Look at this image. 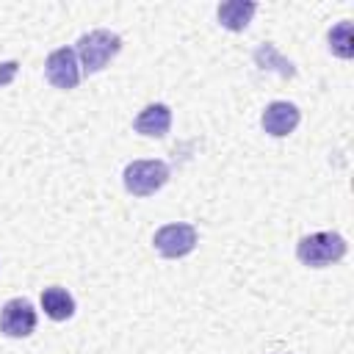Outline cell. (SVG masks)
<instances>
[{"label":"cell","instance_id":"cell-12","mask_svg":"<svg viewBox=\"0 0 354 354\" xmlns=\"http://www.w3.org/2000/svg\"><path fill=\"white\" fill-rule=\"evenodd\" d=\"M329 50L340 58H351L354 41H351V22H340L329 30Z\"/></svg>","mask_w":354,"mask_h":354},{"label":"cell","instance_id":"cell-2","mask_svg":"<svg viewBox=\"0 0 354 354\" xmlns=\"http://www.w3.org/2000/svg\"><path fill=\"white\" fill-rule=\"evenodd\" d=\"M122 50V39L105 28L100 30H91V33H83L77 39V50L75 55L80 58V66L86 72H100L116 53Z\"/></svg>","mask_w":354,"mask_h":354},{"label":"cell","instance_id":"cell-9","mask_svg":"<svg viewBox=\"0 0 354 354\" xmlns=\"http://www.w3.org/2000/svg\"><path fill=\"white\" fill-rule=\"evenodd\" d=\"M41 307H44V313H47L53 321H66V318H72V313H75V299L69 296L66 288L53 285V288H44V290H41Z\"/></svg>","mask_w":354,"mask_h":354},{"label":"cell","instance_id":"cell-8","mask_svg":"<svg viewBox=\"0 0 354 354\" xmlns=\"http://www.w3.org/2000/svg\"><path fill=\"white\" fill-rule=\"evenodd\" d=\"M133 127H136V133H141V136L163 138V136L169 133V127H171V111H169V105H163V102L147 105V108L136 116Z\"/></svg>","mask_w":354,"mask_h":354},{"label":"cell","instance_id":"cell-7","mask_svg":"<svg viewBox=\"0 0 354 354\" xmlns=\"http://www.w3.org/2000/svg\"><path fill=\"white\" fill-rule=\"evenodd\" d=\"M299 119H301V113H299V108H296L293 102H282V100H277V102L266 105L260 122H263V130H266L268 136L282 138V136H288V133L296 130Z\"/></svg>","mask_w":354,"mask_h":354},{"label":"cell","instance_id":"cell-1","mask_svg":"<svg viewBox=\"0 0 354 354\" xmlns=\"http://www.w3.org/2000/svg\"><path fill=\"white\" fill-rule=\"evenodd\" d=\"M346 254V238L337 232H313L296 243V257L310 268H324Z\"/></svg>","mask_w":354,"mask_h":354},{"label":"cell","instance_id":"cell-11","mask_svg":"<svg viewBox=\"0 0 354 354\" xmlns=\"http://www.w3.org/2000/svg\"><path fill=\"white\" fill-rule=\"evenodd\" d=\"M254 61H257V66H263V69H274V72H279L282 77H293V75H296L293 64H290L288 58H282V55L277 53L274 44H260V47L254 50Z\"/></svg>","mask_w":354,"mask_h":354},{"label":"cell","instance_id":"cell-13","mask_svg":"<svg viewBox=\"0 0 354 354\" xmlns=\"http://www.w3.org/2000/svg\"><path fill=\"white\" fill-rule=\"evenodd\" d=\"M17 69H19L17 61H3L0 64V86H8L14 80V75H17Z\"/></svg>","mask_w":354,"mask_h":354},{"label":"cell","instance_id":"cell-10","mask_svg":"<svg viewBox=\"0 0 354 354\" xmlns=\"http://www.w3.org/2000/svg\"><path fill=\"white\" fill-rule=\"evenodd\" d=\"M254 11H257V6L249 0H230V3L218 6V22L230 30H243L249 25V19L254 17Z\"/></svg>","mask_w":354,"mask_h":354},{"label":"cell","instance_id":"cell-5","mask_svg":"<svg viewBox=\"0 0 354 354\" xmlns=\"http://www.w3.org/2000/svg\"><path fill=\"white\" fill-rule=\"evenodd\" d=\"M0 329L8 337H28L36 329V310L28 299H11L0 310Z\"/></svg>","mask_w":354,"mask_h":354},{"label":"cell","instance_id":"cell-3","mask_svg":"<svg viewBox=\"0 0 354 354\" xmlns=\"http://www.w3.org/2000/svg\"><path fill=\"white\" fill-rule=\"evenodd\" d=\"M124 188L133 196H149L169 180V166L163 160H133L124 166Z\"/></svg>","mask_w":354,"mask_h":354},{"label":"cell","instance_id":"cell-4","mask_svg":"<svg viewBox=\"0 0 354 354\" xmlns=\"http://www.w3.org/2000/svg\"><path fill=\"white\" fill-rule=\"evenodd\" d=\"M196 246V230L191 224H166L155 232V249L163 257H185Z\"/></svg>","mask_w":354,"mask_h":354},{"label":"cell","instance_id":"cell-6","mask_svg":"<svg viewBox=\"0 0 354 354\" xmlns=\"http://www.w3.org/2000/svg\"><path fill=\"white\" fill-rule=\"evenodd\" d=\"M47 80L55 88H75L80 83V66L72 47H58L47 55Z\"/></svg>","mask_w":354,"mask_h":354}]
</instances>
